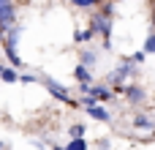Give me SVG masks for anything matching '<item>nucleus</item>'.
Listing matches in <instances>:
<instances>
[{"instance_id": "obj_1", "label": "nucleus", "mask_w": 155, "mask_h": 150, "mask_svg": "<svg viewBox=\"0 0 155 150\" xmlns=\"http://www.w3.org/2000/svg\"><path fill=\"white\" fill-rule=\"evenodd\" d=\"M14 19H16V11H14V3L11 0H0V36L14 27Z\"/></svg>"}, {"instance_id": "obj_2", "label": "nucleus", "mask_w": 155, "mask_h": 150, "mask_svg": "<svg viewBox=\"0 0 155 150\" xmlns=\"http://www.w3.org/2000/svg\"><path fill=\"white\" fill-rule=\"evenodd\" d=\"M46 90L54 96V98H60V101H65V104H71V96H68V90L63 87V85H57V82H52V79H46Z\"/></svg>"}, {"instance_id": "obj_3", "label": "nucleus", "mask_w": 155, "mask_h": 150, "mask_svg": "<svg viewBox=\"0 0 155 150\" xmlns=\"http://www.w3.org/2000/svg\"><path fill=\"white\" fill-rule=\"evenodd\" d=\"M131 71H134L131 66H123V68H117V71L112 74V82H114V85H123V82H125V77H128Z\"/></svg>"}, {"instance_id": "obj_4", "label": "nucleus", "mask_w": 155, "mask_h": 150, "mask_svg": "<svg viewBox=\"0 0 155 150\" xmlns=\"http://www.w3.org/2000/svg\"><path fill=\"white\" fill-rule=\"evenodd\" d=\"M90 96H93L95 101H109V98H112L106 87H90Z\"/></svg>"}, {"instance_id": "obj_5", "label": "nucleus", "mask_w": 155, "mask_h": 150, "mask_svg": "<svg viewBox=\"0 0 155 150\" xmlns=\"http://www.w3.org/2000/svg\"><path fill=\"white\" fill-rule=\"evenodd\" d=\"M0 79H3V82H16L19 74H16L14 68H3V66H0Z\"/></svg>"}, {"instance_id": "obj_6", "label": "nucleus", "mask_w": 155, "mask_h": 150, "mask_svg": "<svg viewBox=\"0 0 155 150\" xmlns=\"http://www.w3.org/2000/svg\"><path fill=\"white\" fill-rule=\"evenodd\" d=\"M74 74H76V79H79V82L87 87V82H90V71H87L84 66H76V71H74Z\"/></svg>"}, {"instance_id": "obj_7", "label": "nucleus", "mask_w": 155, "mask_h": 150, "mask_svg": "<svg viewBox=\"0 0 155 150\" xmlns=\"http://www.w3.org/2000/svg\"><path fill=\"white\" fill-rule=\"evenodd\" d=\"M87 109H90L93 118H98V120H104V123L109 120V112H106V109H101V107H87Z\"/></svg>"}, {"instance_id": "obj_8", "label": "nucleus", "mask_w": 155, "mask_h": 150, "mask_svg": "<svg viewBox=\"0 0 155 150\" xmlns=\"http://www.w3.org/2000/svg\"><path fill=\"white\" fill-rule=\"evenodd\" d=\"M5 55H8V60H11V66H22V60H19V55H16V46H5Z\"/></svg>"}, {"instance_id": "obj_9", "label": "nucleus", "mask_w": 155, "mask_h": 150, "mask_svg": "<svg viewBox=\"0 0 155 150\" xmlns=\"http://www.w3.org/2000/svg\"><path fill=\"white\" fill-rule=\"evenodd\" d=\"M128 98H131V101H142V98H144V90H139V87H128Z\"/></svg>"}, {"instance_id": "obj_10", "label": "nucleus", "mask_w": 155, "mask_h": 150, "mask_svg": "<svg viewBox=\"0 0 155 150\" xmlns=\"http://www.w3.org/2000/svg\"><path fill=\"white\" fill-rule=\"evenodd\" d=\"M65 150H87V142H84V139H71V145Z\"/></svg>"}, {"instance_id": "obj_11", "label": "nucleus", "mask_w": 155, "mask_h": 150, "mask_svg": "<svg viewBox=\"0 0 155 150\" xmlns=\"http://www.w3.org/2000/svg\"><path fill=\"white\" fill-rule=\"evenodd\" d=\"M134 126H136V128H150V126H153V123H150V120H147V118H142V115H139V118H136V120H134Z\"/></svg>"}, {"instance_id": "obj_12", "label": "nucleus", "mask_w": 155, "mask_h": 150, "mask_svg": "<svg viewBox=\"0 0 155 150\" xmlns=\"http://www.w3.org/2000/svg\"><path fill=\"white\" fill-rule=\"evenodd\" d=\"M82 134H84V126H71V137L74 139H82Z\"/></svg>"}, {"instance_id": "obj_13", "label": "nucleus", "mask_w": 155, "mask_h": 150, "mask_svg": "<svg viewBox=\"0 0 155 150\" xmlns=\"http://www.w3.org/2000/svg\"><path fill=\"white\" fill-rule=\"evenodd\" d=\"M74 5H79V8H90V5H95L98 0H71Z\"/></svg>"}, {"instance_id": "obj_14", "label": "nucleus", "mask_w": 155, "mask_h": 150, "mask_svg": "<svg viewBox=\"0 0 155 150\" xmlns=\"http://www.w3.org/2000/svg\"><path fill=\"white\" fill-rule=\"evenodd\" d=\"M144 52H155V33L147 38V44H144Z\"/></svg>"}, {"instance_id": "obj_15", "label": "nucleus", "mask_w": 155, "mask_h": 150, "mask_svg": "<svg viewBox=\"0 0 155 150\" xmlns=\"http://www.w3.org/2000/svg\"><path fill=\"white\" fill-rule=\"evenodd\" d=\"M93 36V30H84V33H76V41H87Z\"/></svg>"}, {"instance_id": "obj_16", "label": "nucleus", "mask_w": 155, "mask_h": 150, "mask_svg": "<svg viewBox=\"0 0 155 150\" xmlns=\"http://www.w3.org/2000/svg\"><path fill=\"white\" fill-rule=\"evenodd\" d=\"M90 63H95V55H93V52L84 55V63H82V66H90Z\"/></svg>"}, {"instance_id": "obj_17", "label": "nucleus", "mask_w": 155, "mask_h": 150, "mask_svg": "<svg viewBox=\"0 0 155 150\" xmlns=\"http://www.w3.org/2000/svg\"><path fill=\"white\" fill-rule=\"evenodd\" d=\"M153 25H155V11H153Z\"/></svg>"}]
</instances>
